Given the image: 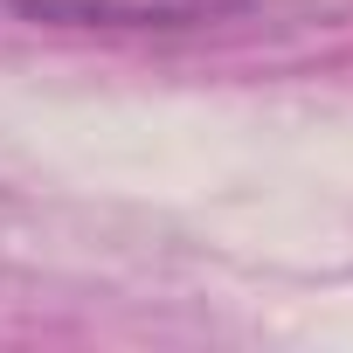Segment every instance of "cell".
<instances>
[{
    "instance_id": "6da1fadb",
    "label": "cell",
    "mask_w": 353,
    "mask_h": 353,
    "mask_svg": "<svg viewBox=\"0 0 353 353\" xmlns=\"http://www.w3.org/2000/svg\"><path fill=\"white\" fill-rule=\"evenodd\" d=\"M35 28H104V35H181L250 14L256 0H0Z\"/></svg>"
}]
</instances>
